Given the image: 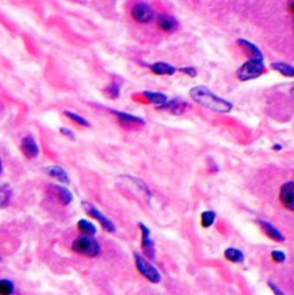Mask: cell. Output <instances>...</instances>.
Here are the masks:
<instances>
[{
  "instance_id": "cell-1",
  "label": "cell",
  "mask_w": 294,
  "mask_h": 295,
  "mask_svg": "<svg viewBox=\"0 0 294 295\" xmlns=\"http://www.w3.org/2000/svg\"><path fill=\"white\" fill-rule=\"evenodd\" d=\"M190 97L197 104L216 113H229L232 108V102L216 96L206 86H194L191 88Z\"/></svg>"
},
{
  "instance_id": "cell-2",
  "label": "cell",
  "mask_w": 294,
  "mask_h": 295,
  "mask_svg": "<svg viewBox=\"0 0 294 295\" xmlns=\"http://www.w3.org/2000/svg\"><path fill=\"white\" fill-rule=\"evenodd\" d=\"M265 72L264 59L262 57H251L250 60L237 70V77L241 82L252 81L260 77Z\"/></svg>"
},
{
  "instance_id": "cell-3",
  "label": "cell",
  "mask_w": 294,
  "mask_h": 295,
  "mask_svg": "<svg viewBox=\"0 0 294 295\" xmlns=\"http://www.w3.org/2000/svg\"><path fill=\"white\" fill-rule=\"evenodd\" d=\"M73 249L78 254L87 257H96L100 254L99 242L92 236L88 235H84L75 239L73 242Z\"/></svg>"
},
{
  "instance_id": "cell-4",
  "label": "cell",
  "mask_w": 294,
  "mask_h": 295,
  "mask_svg": "<svg viewBox=\"0 0 294 295\" xmlns=\"http://www.w3.org/2000/svg\"><path fill=\"white\" fill-rule=\"evenodd\" d=\"M134 261H136V266L139 274L144 276L148 282H151L153 284H157L161 282L162 277L160 271H159L152 263H149L145 257H143L142 255H139L136 253V254H134Z\"/></svg>"
},
{
  "instance_id": "cell-5",
  "label": "cell",
  "mask_w": 294,
  "mask_h": 295,
  "mask_svg": "<svg viewBox=\"0 0 294 295\" xmlns=\"http://www.w3.org/2000/svg\"><path fill=\"white\" fill-rule=\"evenodd\" d=\"M130 15H131L132 20L139 25H147L154 18V11L148 4L139 2L131 7Z\"/></svg>"
},
{
  "instance_id": "cell-6",
  "label": "cell",
  "mask_w": 294,
  "mask_h": 295,
  "mask_svg": "<svg viewBox=\"0 0 294 295\" xmlns=\"http://www.w3.org/2000/svg\"><path fill=\"white\" fill-rule=\"evenodd\" d=\"M83 207L85 208L86 213L90 215L91 217L97 219V221L101 224L102 228H104L106 231L115 232L116 229H115V225L113 224V222H111L108 217H106L105 215L100 212V210H98L95 206H92L87 202H84Z\"/></svg>"
},
{
  "instance_id": "cell-7",
  "label": "cell",
  "mask_w": 294,
  "mask_h": 295,
  "mask_svg": "<svg viewBox=\"0 0 294 295\" xmlns=\"http://www.w3.org/2000/svg\"><path fill=\"white\" fill-rule=\"evenodd\" d=\"M279 201L290 212H294V180L287 181L279 190Z\"/></svg>"
},
{
  "instance_id": "cell-8",
  "label": "cell",
  "mask_w": 294,
  "mask_h": 295,
  "mask_svg": "<svg viewBox=\"0 0 294 295\" xmlns=\"http://www.w3.org/2000/svg\"><path fill=\"white\" fill-rule=\"evenodd\" d=\"M139 229L142 231V247L144 254L148 259H155V245H154L153 239L151 238V231L145 224L139 223Z\"/></svg>"
},
{
  "instance_id": "cell-9",
  "label": "cell",
  "mask_w": 294,
  "mask_h": 295,
  "mask_svg": "<svg viewBox=\"0 0 294 295\" xmlns=\"http://www.w3.org/2000/svg\"><path fill=\"white\" fill-rule=\"evenodd\" d=\"M189 104L186 101H184L183 99H178V98H176V99H172V100H168L165 104L161 105V106H157L156 108L160 109V110H167L169 111V113L174 114V115H180L185 113V110L189 108Z\"/></svg>"
},
{
  "instance_id": "cell-10",
  "label": "cell",
  "mask_w": 294,
  "mask_h": 295,
  "mask_svg": "<svg viewBox=\"0 0 294 295\" xmlns=\"http://www.w3.org/2000/svg\"><path fill=\"white\" fill-rule=\"evenodd\" d=\"M156 25L159 29L163 32H167V34H171V32H174L178 28V22H177L176 18L165 13L159 14L156 16Z\"/></svg>"
},
{
  "instance_id": "cell-11",
  "label": "cell",
  "mask_w": 294,
  "mask_h": 295,
  "mask_svg": "<svg viewBox=\"0 0 294 295\" xmlns=\"http://www.w3.org/2000/svg\"><path fill=\"white\" fill-rule=\"evenodd\" d=\"M21 151L27 157L34 158L38 155L39 148H38V145H37V143L35 142V139L30 137V135H28V137H25L22 139Z\"/></svg>"
},
{
  "instance_id": "cell-12",
  "label": "cell",
  "mask_w": 294,
  "mask_h": 295,
  "mask_svg": "<svg viewBox=\"0 0 294 295\" xmlns=\"http://www.w3.org/2000/svg\"><path fill=\"white\" fill-rule=\"evenodd\" d=\"M259 224L261 225V229H262L263 232L267 235L270 239H273V240L277 241V242H283L285 241V236L283 235V233L278 230V229L273 225L272 223H269L267 221H259Z\"/></svg>"
},
{
  "instance_id": "cell-13",
  "label": "cell",
  "mask_w": 294,
  "mask_h": 295,
  "mask_svg": "<svg viewBox=\"0 0 294 295\" xmlns=\"http://www.w3.org/2000/svg\"><path fill=\"white\" fill-rule=\"evenodd\" d=\"M149 69L152 70L153 74L159 75V76H172L177 72V68L174 67V65L167 62H162V61L151 64Z\"/></svg>"
},
{
  "instance_id": "cell-14",
  "label": "cell",
  "mask_w": 294,
  "mask_h": 295,
  "mask_svg": "<svg viewBox=\"0 0 294 295\" xmlns=\"http://www.w3.org/2000/svg\"><path fill=\"white\" fill-rule=\"evenodd\" d=\"M48 174L54 178V179H57L59 181H61L62 184H68L69 183V177L68 174L66 172V170L63 169V168L59 167V166H52V167H49L48 169Z\"/></svg>"
},
{
  "instance_id": "cell-15",
  "label": "cell",
  "mask_w": 294,
  "mask_h": 295,
  "mask_svg": "<svg viewBox=\"0 0 294 295\" xmlns=\"http://www.w3.org/2000/svg\"><path fill=\"white\" fill-rule=\"evenodd\" d=\"M224 256L228 261L232 262V263H238L241 264L244 263L245 261V255L240 249H237V248L233 247H229L228 249L224 252Z\"/></svg>"
},
{
  "instance_id": "cell-16",
  "label": "cell",
  "mask_w": 294,
  "mask_h": 295,
  "mask_svg": "<svg viewBox=\"0 0 294 295\" xmlns=\"http://www.w3.org/2000/svg\"><path fill=\"white\" fill-rule=\"evenodd\" d=\"M13 196V190L8 184L0 186V208H6Z\"/></svg>"
},
{
  "instance_id": "cell-17",
  "label": "cell",
  "mask_w": 294,
  "mask_h": 295,
  "mask_svg": "<svg viewBox=\"0 0 294 295\" xmlns=\"http://www.w3.org/2000/svg\"><path fill=\"white\" fill-rule=\"evenodd\" d=\"M114 114L118 116L121 122H124V123L137 124V125L145 124V121H144V119L138 118V116H133V115H130L127 113H122V111H118V110H114Z\"/></svg>"
},
{
  "instance_id": "cell-18",
  "label": "cell",
  "mask_w": 294,
  "mask_h": 295,
  "mask_svg": "<svg viewBox=\"0 0 294 295\" xmlns=\"http://www.w3.org/2000/svg\"><path fill=\"white\" fill-rule=\"evenodd\" d=\"M55 195H57V199L61 202L62 205H68L73 201V194L71 193V191L67 190L66 187L62 186H55Z\"/></svg>"
},
{
  "instance_id": "cell-19",
  "label": "cell",
  "mask_w": 294,
  "mask_h": 295,
  "mask_svg": "<svg viewBox=\"0 0 294 295\" xmlns=\"http://www.w3.org/2000/svg\"><path fill=\"white\" fill-rule=\"evenodd\" d=\"M272 68L285 77H294V67L285 62H274Z\"/></svg>"
},
{
  "instance_id": "cell-20",
  "label": "cell",
  "mask_w": 294,
  "mask_h": 295,
  "mask_svg": "<svg viewBox=\"0 0 294 295\" xmlns=\"http://www.w3.org/2000/svg\"><path fill=\"white\" fill-rule=\"evenodd\" d=\"M144 96H145L146 99L152 102V104L156 106H161L168 101V97L163 93L160 92H151V91H145L144 92Z\"/></svg>"
},
{
  "instance_id": "cell-21",
  "label": "cell",
  "mask_w": 294,
  "mask_h": 295,
  "mask_svg": "<svg viewBox=\"0 0 294 295\" xmlns=\"http://www.w3.org/2000/svg\"><path fill=\"white\" fill-rule=\"evenodd\" d=\"M238 44H239L242 49H245L251 57H262V52H261L260 49L255 44L251 43V41L240 38L238 40Z\"/></svg>"
},
{
  "instance_id": "cell-22",
  "label": "cell",
  "mask_w": 294,
  "mask_h": 295,
  "mask_svg": "<svg viewBox=\"0 0 294 295\" xmlns=\"http://www.w3.org/2000/svg\"><path fill=\"white\" fill-rule=\"evenodd\" d=\"M77 226H78L79 230L84 233V235L93 236L97 232L96 226L93 225L91 222H88L87 219H79Z\"/></svg>"
},
{
  "instance_id": "cell-23",
  "label": "cell",
  "mask_w": 294,
  "mask_h": 295,
  "mask_svg": "<svg viewBox=\"0 0 294 295\" xmlns=\"http://www.w3.org/2000/svg\"><path fill=\"white\" fill-rule=\"evenodd\" d=\"M216 219V213L214 210H206L201 214V225L203 228H211Z\"/></svg>"
},
{
  "instance_id": "cell-24",
  "label": "cell",
  "mask_w": 294,
  "mask_h": 295,
  "mask_svg": "<svg viewBox=\"0 0 294 295\" xmlns=\"http://www.w3.org/2000/svg\"><path fill=\"white\" fill-rule=\"evenodd\" d=\"M14 292V284L8 279L0 280V294L8 295Z\"/></svg>"
},
{
  "instance_id": "cell-25",
  "label": "cell",
  "mask_w": 294,
  "mask_h": 295,
  "mask_svg": "<svg viewBox=\"0 0 294 295\" xmlns=\"http://www.w3.org/2000/svg\"><path fill=\"white\" fill-rule=\"evenodd\" d=\"M64 114H66V116H68L69 119L75 121V122H76V123H78L79 125L90 126V123H88V122H87L85 119L82 118V116H79V115L75 114V113H72V111H66V113H64Z\"/></svg>"
},
{
  "instance_id": "cell-26",
  "label": "cell",
  "mask_w": 294,
  "mask_h": 295,
  "mask_svg": "<svg viewBox=\"0 0 294 295\" xmlns=\"http://www.w3.org/2000/svg\"><path fill=\"white\" fill-rule=\"evenodd\" d=\"M272 259L276 262V263H283V262H285L286 260V254L282 251H273Z\"/></svg>"
},
{
  "instance_id": "cell-27",
  "label": "cell",
  "mask_w": 294,
  "mask_h": 295,
  "mask_svg": "<svg viewBox=\"0 0 294 295\" xmlns=\"http://www.w3.org/2000/svg\"><path fill=\"white\" fill-rule=\"evenodd\" d=\"M179 72H182L185 75H188V76H190V77H195L198 74L197 69H195L194 67H183V68L179 69Z\"/></svg>"
},
{
  "instance_id": "cell-28",
  "label": "cell",
  "mask_w": 294,
  "mask_h": 295,
  "mask_svg": "<svg viewBox=\"0 0 294 295\" xmlns=\"http://www.w3.org/2000/svg\"><path fill=\"white\" fill-rule=\"evenodd\" d=\"M268 284H269V287L273 289V292H274L275 294H278V295H283V294H284V292L282 291V289L279 288V287L277 286V285L275 284V283H273V282H269Z\"/></svg>"
},
{
  "instance_id": "cell-29",
  "label": "cell",
  "mask_w": 294,
  "mask_h": 295,
  "mask_svg": "<svg viewBox=\"0 0 294 295\" xmlns=\"http://www.w3.org/2000/svg\"><path fill=\"white\" fill-rule=\"evenodd\" d=\"M109 91H110V93L113 96V98H116V97H119V93H120V88H119V86L116 85V84H113V85H111L110 87H109Z\"/></svg>"
},
{
  "instance_id": "cell-30",
  "label": "cell",
  "mask_w": 294,
  "mask_h": 295,
  "mask_svg": "<svg viewBox=\"0 0 294 295\" xmlns=\"http://www.w3.org/2000/svg\"><path fill=\"white\" fill-rule=\"evenodd\" d=\"M61 132H62L64 135H68L69 138H72V139L74 138V133L72 132L71 130H68L67 128H62V129H61Z\"/></svg>"
},
{
  "instance_id": "cell-31",
  "label": "cell",
  "mask_w": 294,
  "mask_h": 295,
  "mask_svg": "<svg viewBox=\"0 0 294 295\" xmlns=\"http://www.w3.org/2000/svg\"><path fill=\"white\" fill-rule=\"evenodd\" d=\"M287 4H288V9H290V12L294 15V0H288Z\"/></svg>"
},
{
  "instance_id": "cell-32",
  "label": "cell",
  "mask_w": 294,
  "mask_h": 295,
  "mask_svg": "<svg viewBox=\"0 0 294 295\" xmlns=\"http://www.w3.org/2000/svg\"><path fill=\"white\" fill-rule=\"evenodd\" d=\"M273 149H275V151H282L283 149V146L281 144H275L274 145V147H273Z\"/></svg>"
},
{
  "instance_id": "cell-33",
  "label": "cell",
  "mask_w": 294,
  "mask_h": 295,
  "mask_svg": "<svg viewBox=\"0 0 294 295\" xmlns=\"http://www.w3.org/2000/svg\"><path fill=\"white\" fill-rule=\"evenodd\" d=\"M3 170V162H2V158H0V172Z\"/></svg>"
},
{
  "instance_id": "cell-34",
  "label": "cell",
  "mask_w": 294,
  "mask_h": 295,
  "mask_svg": "<svg viewBox=\"0 0 294 295\" xmlns=\"http://www.w3.org/2000/svg\"><path fill=\"white\" fill-rule=\"evenodd\" d=\"M291 96L294 98V87L291 88Z\"/></svg>"
}]
</instances>
